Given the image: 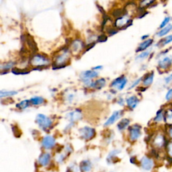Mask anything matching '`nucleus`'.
<instances>
[{"mask_svg": "<svg viewBox=\"0 0 172 172\" xmlns=\"http://www.w3.org/2000/svg\"><path fill=\"white\" fill-rule=\"evenodd\" d=\"M50 63V61L49 60V59L45 55H42V54L34 55L30 58V64L35 67V68L34 69V70L41 68L42 67L49 65Z\"/></svg>", "mask_w": 172, "mask_h": 172, "instance_id": "f257e3e1", "label": "nucleus"}, {"mask_svg": "<svg viewBox=\"0 0 172 172\" xmlns=\"http://www.w3.org/2000/svg\"><path fill=\"white\" fill-rule=\"evenodd\" d=\"M69 59V53L67 49H63L61 54H59L56 56L55 63L53 64V69H57L60 68H63L66 65L67 61Z\"/></svg>", "mask_w": 172, "mask_h": 172, "instance_id": "f03ea898", "label": "nucleus"}, {"mask_svg": "<svg viewBox=\"0 0 172 172\" xmlns=\"http://www.w3.org/2000/svg\"><path fill=\"white\" fill-rule=\"evenodd\" d=\"M36 122L44 130L50 128L53 125V121L51 120L50 118L42 114L37 115L36 118Z\"/></svg>", "mask_w": 172, "mask_h": 172, "instance_id": "7ed1b4c3", "label": "nucleus"}, {"mask_svg": "<svg viewBox=\"0 0 172 172\" xmlns=\"http://www.w3.org/2000/svg\"><path fill=\"white\" fill-rule=\"evenodd\" d=\"M79 133L83 139H84L86 141H90L95 136L96 131L92 128L85 126V127L80 129Z\"/></svg>", "mask_w": 172, "mask_h": 172, "instance_id": "20e7f679", "label": "nucleus"}, {"mask_svg": "<svg viewBox=\"0 0 172 172\" xmlns=\"http://www.w3.org/2000/svg\"><path fill=\"white\" fill-rule=\"evenodd\" d=\"M126 83H127V79H126V78L124 76V75H122V76L115 79L114 82L112 83L111 86L112 87L117 88L118 90H122V89L125 87Z\"/></svg>", "mask_w": 172, "mask_h": 172, "instance_id": "39448f33", "label": "nucleus"}, {"mask_svg": "<svg viewBox=\"0 0 172 172\" xmlns=\"http://www.w3.org/2000/svg\"><path fill=\"white\" fill-rule=\"evenodd\" d=\"M141 126L139 125H133L130 127V139L131 141H136L141 136Z\"/></svg>", "mask_w": 172, "mask_h": 172, "instance_id": "423d86ee", "label": "nucleus"}, {"mask_svg": "<svg viewBox=\"0 0 172 172\" xmlns=\"http://www.w3.org/2000/svg\"><path fill=\"white\" fill-rule=\"evenodd\" d=\"M55 139L52 136H46L42 141V145L44 149H50L55 146Z\"/></svg>", "mask_w": 172, "mask_h": 172, "instance_id": "0eeeda50", "label": "nucleus"}, {"mask_svg": "<svg viewBox=\"0 0 172 172\" xmlns=\"http://www.w3.org/2000/svg\"><path fill=\"white\" fill-rule=\"evenodd\" d=\"M154 163L153 161L147 157H144L141 160V168L146 171H149L153 168Z\"/></svg>", "mask_w": 172, "mask_h": 172, "instance_id": "6e6552de", "label": "nucleus"}, {"mask_svg": "<svg viewBox=\"0 0 172 172\" xmlns=\"http://www.w3.org/2000/svg\"><path fill=\"white\" fill-rule=\"evenodd\" d=\"M24 40L25 42L27 43V44L30 48L32 52L35 53L38 50V47H37V44L35 40H34L33 38H32L30 35H26V36H24Z\"/></svg>", "mask_w": 172, "mask_h": 172, "instance_id": "1a4fd4ad", "label": "nucleus"}, {"mask_svg": "<svg viewBox=\"0 0 172 172\" xmlns=\"http://www.w3.org/2000/svg\"><path fill=\"white\" fill-rule=\"evenodd\" d=\"M71 48L73 53H79L84 48V44H83V42L81 40H75L73 42H72Z\"/></svg>", "mask_w": 172, "mask_h": 172, "instance_id": "9d476101", "label": "nucleus"}, {"mask_svg": "<svg viewBox=\"0 0 172 172\" xmlns=\"http://www.w3.org/2000/svg\"><path fill=\"white\" fill-rule=\"evenodd\" d=\"M98 73L94 70H90V71H85L82 73V74L80 75V77L82 79L84 80H90L91 78L96 77L98 76Z\"/></svg>", "mask_w": 172, "mask_h": 172, "instance_id": "9b49d317", "label": "nucleus"}, {"mask_svg": "<svg viewBox=\"0 0 172 172\" xmlns=\"http://www.w3.org/2000/svg\"><path fill=\"white\" fill-rule=\"evenodd\" d=\"M50 161V155L48 153H42V155H40L39 159V162L40 165L42 166H46L49 163Z\"/></svg>", "mask_w": 172, "mask_h": 172, "instance_id": "f8f14e48", "label": "nucleus"}, {"mask_svg": "<svg viewBox=\"0 0 172 172\" xmlns=\"http://www.w3.org/2000/svg\"><path fill=\"white\" fill-rule=\"evenodd\" d=\"M120 112L121 111H116L112 114L111 116H110L108 120L104 124L105 126H108L110 125H112L114 124L118 118L120 116Z\"/></svg>", "mask_w": 172, "mask_h": 172, "instance_id": "ddd939ff", "label": "nucleus"}, {"mask_svg": "<svg viewBox=\"0 0 172 172\" xmlns=\"http://www.w3.org/2000/svg\"><path fill=\"white\" fill-rule=\"evenodd\" d=\"M69 119L71 122H75V121L79 120L82 117V113L80 110H75V111L70 112L68 114Z\"/></svg>", "mask_w": 172, "mask_h": 172, "instance_id": "4468645a", "label": "nucleus"}, {"mask_svg": "<svg viewBox=\"0 0 172 172\" xmlns=\"http://www.w3.org/2000/svg\"><path fill=\"white\" fill-rule=\"evenodd\" d=\"M126 103L128 106L131 109H134L139 103V99L136 96H131L126 99Z\"/></svg>", "mask_w": 172, "mask_h": 172, "instance_id": "2eb2a0df", "label": "nucleus"}, {"mask_svg": "<svg viewBox=\"0 0 172 172\" xmlns=\"http://www.w3.org/2000/svg\"><path fill=\"white\" fill-rule=\"evenodd\" d=\"M171 63H172V59L167 56V57L163 59L162 60L159 61V66L160 68L165 69L168 68V67L171 65Z\"/></svg>", "mask_w": 172, "mask_h": 172, "instance_id": "dca6fc26", "label": "nucleus"}, {"mask_svg": "<svg viewBox=\"0 0 172 172\" xmlns=\"http://www.w3.org/2000/svg\"><path fill=\"white\" fill-rule=\"evenodd\" d=\"M91 168H92V165L89 160L83 161L80 164V169L84 172L90 171Z\"/></svg>", "mask_w": 172, "mask_h": 172, "instance_id": "f3484780", "label": "nucleus"}, {"mask_svg": "<svg viewBox=\"0 0 172 172\" xmlns=\"http://www.w3.org/2000/svg\"><path fill=\"white\" fill-rule=\"evenodd\" d=\"M105 85H106V80L103 79V78H102V79L96 80V82H91L90 87L95 89H98L99 90V89L104 87Z\"/></svg>", "mask_w": 172, "mask_h": 172, "instance_id": "a211bd4d", "label": "nucleus"}, {"mask_svg": "<svg viewBox=\"0 0 172 172\" xmlns=\"http://www.w3.org/2000/svg\"><path fill=\"white\" fill-rule=\"evenodd\" d=\"M130 124V120L127 118H123L122 120H121L119 122H118L117 127L119 130H122L127 127Z\"/></svg>", "mask_w": 172, "mask_h": 172, "instance_id": "6ab92c4d", "label": "nucleus"}, {"mask_svg": "<svg viewBox=\"0 0 172 172\" xmlns=\"http://www.w3.org/2000/svg\"><path fill=\"white\" fill-rule=\"evenodd\" d=\"M152 42H153V39H148L147 40H145V41H144L143 42H142L141 44L139 45L138 49L136 50V52L145 50L146 48L149 47V46L152 44Z\"/></svg>", "mask_w": 172, "mask_h": 172, "instance_id": "aec40b11", "label": "nucleus"}, {"mask_svg": "<svg viewBox=\"0 0 172 172\" xmlns=\"http://www.w3.org/2000/svg\"><path fill=\"white\" fill-rule=\"evenodd\" d=\"M128 20L125 17H121L118 18L115 22V26L118 28H121L126 26L128 23Z\"/></svg>", "mask_w": 172, "mask_h": 172, "instance_id": "412c9836", "label": "nucleus"}, {"mask_svg": "<svg viewBox=\"0 0 172 172\" xmlns=\"http://www.w3.org/2000/svg\"><path fill=\"white\" fill-rule=\"evenodd\" d=\"M30 104H32V105H35V106H38V105H40V104H42L44 103V99L42 98V97H39V96H36V97H34V98H32L30 99Z\"/></svg>", "mask_w": 172, "mask_h": 172, "instance_id": "4be33fe9", "label": "nucleus"}, {"mask_svg": "<svg viewBox=\"0 0 172 172\" xmlns=\"http://www.w3.org/2000/svg\"><path fill=\"white\" fill-rule=\"evenodd\" d=\"M120 152V150H112L111 153H110V154L108 155V157H107V161L108 163H114V158L116 157L117 154H118Z\"/></svg>", "mask_w": 172, "mask_h": 172, "instance_id": "5701e85b", "label": "nucleus"}, {"mask_svg": "<svg viewBox=\"0 0 172 172\" xmlns=\"http://www.w3.org/2000/svg\"><path fill=\"white\" fill-rule=\"evenodd\" d=\"M30 102L26 99V100H23L20 102V103L16 104V108L19 110H24L30 106Z\"/></svg>", "mask_w": 172, "mask_h": 172, "instance_id": "b1692460", "label": "nucleus"}, {"mask_svg": "<svg viewBox=\"0 0 172 172\" xmlns=\"http://www.w3.org/2000/svg\"><path fill=\"white\" fill-rule=\"evenodd\" d=\"M17 93L18 92L16 91H0V98L15 96Z\"/></svg>", "mask_w": 172, "mask_h": 172, "instance_id": "393cba45", "label": "nucleus"}, {"mask_svg": "<svg viewBox=\"0 0 172 172\" xmlns=\"http://www.w3.org/2000/svg\"><path fill=\"white\" fill-rule=\"evenodd\" d=\"M171 30H172V25H169L168 26L165 27V28H163L162 30H161L159 32L157 33V36H159V37L163 36H165V35H166L169 31H171Z\"/></svg>", "mask_w": 172, "mask_h": 172, "instance_id": "a878e982", "label": "nucleus"}, {"mask_svg": "<svg viewBox=\"0 0 172 172\" xmlns=\"http://www.w3.org/2000/svg\"><path fill=\"white\" fill-rule=\"evenodd\" d=\"M12 73L15 75H25L28 74V71H26L25 69H20L18 68H13L12 69Z\"/></svg>", "mask_w": 172, "mask_h": 172, "instance_id": "bb28decb", "label": "nucleus"}, {"mask_svg": "<svg viewBox=\"0 0 172 172\" xmlns=\"http://www.w3.org/2000/svg\"><path fill=\"white\" fill-rule=\"evenodd\" d=\"M149 55V51H145V52L142 53L139 55L138 56L136 57V61H142L143 59H145L147 58V56Z\"/></svg>", "mask_w": 172, "mask_h": 172, "instance_id": "cd10ccee", "label": "nucleus"}, {"mask_svg": "<svg viewBox=\"0 0 172 172\" xmlns=\"http://www.w3.org/2000/svg\"><path fill=\"white\" fill-rule=\"evenodd\" d=\"M153 77H154V75L152 73L151 75H150L149 76H148L146 79H145L143 82V84L145 85H149L151 84L153 81Z\"/></svg>", "mask_w": 172, "mask_h": 172, "instance_id": "c85d7f7f", "label": "nucleus"}, {"mask_svg": "<svg viewBox=\"0 0 172 172\" xmlns=\"http://www.w3.org/2000/svg\"><path fill=\"white\" fill-rule=\"evenodd\" d=\"M171 42H172V35H169V36L165 37V39H162V40L161 41V43H160V44L161 46H165Z\"/></svg>", "mask_w": 172, "mask_h": 172, "instance_id": "c756f323", "label": "nucleus"}, {"mask_svg": "<svg viewBox=\"0 0 172 172\" xmlns=\"http://www.w3.org/2000/svg\"><path fill=\"white\" fill-rule=\"evenodd\" d=\"M166 122L169 125L172 124V110H169L166 114Z\"/></svg>", "mask_w": 172, "mask_h": 172, "instance_id": "7c9ffc66", "label": "nucleus"}, {"mask_svg": "<svg viewBox=\"0 0 172 172\" xmlns=\"http://www.w3.org/2000/svg\"><path fill=\"white\" fill-rule=\"evenodd\" d=\"M164 140L162 136H157V138L155 139V144L159 147H161L163 145Z\"/></svg>", "mask_w": 172, "mask_h": 172, "instance_id": "2f4dec72", "label": "nucleus"}, {"mask_svg": "<svg viewBox=\"0 0 172 172\" xmlns=\"http://www.w3.org/2000/svg\"><path fill=\"white\" fill-rule=\"evenodd\" d=\"M170 17H165V19H164L163 21L162 22V23L161 24V25L159 26L160 28H163V27H165L167 24L169 23V22L170 21Z\"/></svg>", "mask_w": 172, "mask_h": 172, "instance_id": "473e14b6", "label": "nucleus"}, {"mask_svg": "<svg viewBox=\"0 0 172 172\" xmlns=\"http://www.w3.org/2000/svg\"><path fill=\"white\" fill-rule=\"evenodd\" d=\"M106 40H107V36H105L104 34L99 36L98 37V41L99 42H103L106 41Z\"/></svg>", "mask_w": 172, "mask_h": 172, "instance_id": "72a5a7b5", "label": "nucleus"}, {"mask_svg": "<svg viewBox=\"0 0 172 172\" xmlns=\"http://www.w3.org/2000/svg\"><path fill=\"white\" fill-rule=\"evenodd\" d=\"M171 98H172V89H170L166 94L165 99L167 100H169V99H171Z\"/></svg>", "mask_w": 172, "mask_h": 172, "instance_id": "f704fd0d", "label": "nucleus"}, {"mask_svg": "<svg viewBox=\"0 0 172 172\" xmlns=\"http://www.w3.org/2000/svg\"><path fill=\"white\" fill-rule=\"evenodd\" d=\"M162 120H163V115H162V114H161V113L158 112L157 114V116H156L155 120L156 121V122H160V121H161Z\"/></svg>", "mask_w": 172, "mask_h": 172, "instance_id": "c9c22d12", "label": "nucleus"}, {"mask_svg": "<svg viewBox=\"0 0 172 172\" xmlns=\"http://www.w3.org/2000/svg\"><path fill=\"white\" fill-rule=\"evenodd\" d=\"M141 79H142V78H139V79H137V80H136L135 82H134L133 83V84L131 85V87H130V88H129V89H130H130H132V88H133V87H135V86H136V85H138L139 83V82H141Z\"/></svg>", "mask_w": 172, "mask_h": 172, "instance_id": "e433bc0d", "label": "nucleus"}, {"mask_svg": "<svg viewBox=\"0 0 172 172\" xmlns=\"http://www.w3.org/2000/svg\"><path fill=\"white\" fill-rule=\"evenodd\" d=\"M122 14V12H120V10H116L114 11V12L113 13V15H114L115 17H119Z\"/></svg>", "mask_w": 172, "mask_h": 172, "instance_id": "4c0bfd02", "label": "nucleus"}, {"mask_svg": "<svg viewBox=\"0 0 172 172\" xmlns=\"http://www.w3.org/2000/svg\"><path fill=\"white\" fill-rule=\"evenodd\" d=\"M168 153H169V155H170L171 157H172V142L168 145Z\"/></svg>", "mask_w": 172, "mask_h": 172, "instance_id": "58836bf2", "label": "nucleus"}, {"mask_svg": "<svg viewBox=\"0 0 172 172\" xmlns=\"http://www.w3.org/2000/svg\"><path fill=\"white\" fill-rule=\"evenodd\" d=\"M165 82L166 83H170L171 82H172V74H171L170 75H169L168 77L165 78Z\"/></svg>", "mask_w": 172, "mask_h": 172, "instance_id": "ea45409f", "label": "nucleus"}, {"mask_svg": "<svg viewBox=\"0 0 172 172\" xmlns=\"http://www.w3.org/2000/svg\"><path fill=\"white\" fill-rule=\"evenodd\" d=\"M102 68V66H98V67H94L93 69L94 70H96V69H100Z\"/></svg>", "mask_w": 172, "mask_h": 172, "instance_id": "a19ab883", "label": "nucleus"}, {"mask_svg": "<svg viewBox=\"0 0 172 172\" xmlns=\"http://www.w3.org/2000/svg\"><path fill=\"white\" fill-rule=\"evenodd\" d=\"M169 135H170V136L172 138V128H171L170 130H169Z\"/></svg>", "mask_w": 172, "mask_h": 172, "instance_id": "79ce46f5", "label": "nucleus"}]
</instances>
